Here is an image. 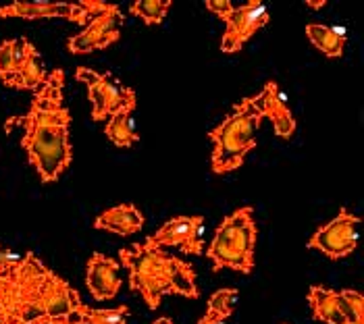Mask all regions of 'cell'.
I'll use <instances>...</instances> for the list:
<instances>
[{
	"instance_id": "cb8c5ba5",
	"label": "cell",
	"mask_w": 364,
	"mask_h": 324,
	"mask_svg": "<svg viewBox=\"0 0 364 324\" xmlns=\"http://www.w3.org/2000/svg\"><path fill=\"white\" fill-rule=\"evenodd\" d=\"M337 303L346 323H364V297L360 291L354 289L337 291Z\"/></svg>"
},
{
	"instance_id": "9a60e30c",
	"label": "cell",
	"mask_w": 364,
	"mask_h": 324,
	"mask_svg": "<svg viewBox=\"0 0 364 324\" xmlns=\"http://www.w3.org/2000/svg\"><path fill=\"white\" fill-rule=\"evenodd\" d=\"M141 227H144V215L134 204L112 206L109 210H105L102 215L96 216V220H94V229L109 231V233L121 235V237H129V235L140 233Z\"/></svg>"
},
{
	"instance_id": "5bb4252c",
	"label": "cell",
	"mask_w": 364,
	"mask_h": 324,
	"mask_svg": "<svg viewBox=\"0 0 364 324\" xmlns=\"http://www.w3.org/2000/svg\"><path fill=\"white\" fill-rule=\"evenodd\" d=\"M42 303H44L46 320H56V318H65L73 314L84 301L65 279H60L56 272L50 270L42 289Z\"/></svg>"
},
{
	"instance_id": "1f68e13d",
	"label": "cell",
	"mask_w": 364,
	"mask_h": 324,
	"mask_svg": "<svg viewBox=\"0 0 364 324\" xmlns=\"http://www.w3.org/2000/svg\"><path fill=\"white\" fill-rule=\"evenodd\" d=\"M343 324H364V323H343Z\"/></svg>"
},
{
	"instance_id": "8fae6325",
	"label": "cell",
	"mask_w": 364,
	"mask_h": 324,
	"mask_svg": "<svg viewBox=\"0 0 364 324\" xmlns=\"http://www.w3.org/2000/svg\"><path fill=\"white\" fill-rule=\"evenodd\" d=\"M69 19L77 26H87L90 17L80 2H50V0H15L0 6V19Z\"/></svg>"
},
{
	"instance_id": "ac0fdd59",
	"label": "cell",
	"mask_w": 364,
	"mask_h": 324,
	"mask_svg": "<svg viewBox=\"0 0 364 324\" xmlns=\"http://www.w3.org/2000/svg\"><path fill=\"white\" fill-rule=\"evenodd\" d=\"M309 303L314 320L325 324H343L346 318L339 312L337 291H331L323 285H312L309 289Z\"/></svg>"
},
{
	"instance_id": "f546056e",
	"label": "cell",
	"mask_w": 364,
	"mask_h": 324,
	"mask_svg": "<svg viewBox=\"0 0 364 324\" xmlns=\"http://www.w3.org/2000/svg\"><path fill=\"white\" fill-rule=\"evenodd\" d=\"M306 4H309L310 9H321V6H325L327 2H325V0H318V2H316V0H306Z\"/></svg>"
},
{
	"instance_id": "83f0119b",
	"label": "cell",
	"mask_w": 364,
	"mask_h": 324,
	"mask_svg": "<svg viewBox=\"0 0 364 324\" xmlns=\"http://www.w3.org/2000/svg\"><path fill=\"white\" fill-rule=\"evenodd\" d=\"M46 324H87L84 320V316H82V312H80V308L73 312V314H69V316H65V318H56V320H48Z\"/></svg>"
},
{
	"instance_id": "484cf974",
	"label": "cell",
	"mask_w": 364,
	"mask_h": 324,
	"mask_svg": "<svg viewBox=\"0 0 364 324\" xmlns=\"http://www.w3.org/2000/svg\"><path fill=\"white\" fill-rule=\"evenodd\" d=\"M19 260H21V254H15V252H11L9 247L0 245V274L9 272L13 266H17Z\"/></svg>"
},
{
	"instance_id": "ffe728a7",
	"label": "cell",
	"mask_w": 364,
	"mask_h": 324,
	"mask_svg": "<svg viewBox=\"0 0 364 324\" xmlns=\"http://www.w3.org/2000/svg\"><path fill=\"white\" fill-rule=\"evenodd\" d=\"M105 135L119 148H132L134 144L140 141V134L132 121V114H127V112H119V114L109 117Z\"/></svg>"
},
{
	"instance_id": "44dd1931",
	"label": "cell",
	"mask_w": 364,
	"mask_h": 324,
	"mask_svg": "<svg viewBox=\"0 0 364 324\" xmlns=\"http://www.w3.org/2000/svg\"><path fill=\"white\" fill-rule=\"evenodd\" d=\"M21 58H23V38L4 40L0 44V80L6 87H15V77Z\"/></svg>"
},
{
	"instance_id": "9c48e42d",
	"label": "cell",
	"mask_w": 364,
	"mask_h": 324,
	"mask_svg": "<svg viewBox=\"0 0 364 324\" xmlns=\"http://www.w3.org/2000/svg\"><path fill=\"white\" fill-rule=\"evenodd\" d=\"M121 26H123V13L117 4H111L109 11H105L98 17H92L80 33L69 38L67 48L71 54H90L94 50H105L114 42H119Z\"/></svg>"
},
{
	"instance_id": "52a82bcc",
	"label": "cell",
	"mask_w": 364,
	"mask_h": 324,
	"mask_svg": "<svg viewBox=\"0 0 364 324\" xmlns=\"http://www.w3.org/2000/svg\"><path fill=\"white\" fill-rule=\"evenodd\" d=\"M358 225L360 216L352 215L348 208H339L336 218L318 227L306 245L331 260H341L358 247Z\"/></svg>"
},
{
	"instance_id": "d6986e66",
	"label": "cell",
	"mask_w": 364,
	"mask_h": 324,
	"mask_svg": "<svg viewBox=\"0 0 364 324\" xmlns=\"http://www.w3.org/2000/svg\"><path fill=\"white\" fill-rule=\"evenodd\" d=\"M168 281H171V293L173 296L188 297V299H198V296H200L196 285V272L192 269V264L177 258V256H171Z\"/></svg>"
},
{
	"instance_id": "3957f363",
	"label": "cell",
	"mask_w": 364,
	"mask_h": 324,
	"mask_svg": "<svg viewBox=\"0 0 364 324\" xmlns=\"http://www.w3.org/2000/svg\"><path fill=\"white\" fill-rule=\"evenodd\" d=\"M260 123L262 117L254 107L252 98H244L208 134V139L213 141V173L227 175L244 164L246 156L256 148V131Z\"/></svg>"
},
{
	"instance_id": "277c9868",
	"label": "cell",
	"mask_w": 364,
	"mask_h": 324,
	"mask_svg": "<svg viewBox=\"0 0 364 324\" xmlns=\"http://www.w3.org/2000/svg\"><path fill=\"white\" fill-rule=\"evenodd\" d=\"M256 239L258 227L252 206L235 208L217 227L213 242L206 247V256L215 270H235L250 274L256 266Z\"/></svg>"
},
{
	"instance_id": "7c38bea8",
	"label": "cell",
	"mask_w": 364,
	"mask_h": 324,
	"mask_svg": "<svg viewBox=\"0 0 364 324\" xmlns=\"http://www.w3.org/2000/svg\"><path fill=\"white\" fill-rule=\"evenodd\" d=\"M252 102L254 107L258 108L260 117L271 119L273 129L279 137L289 139L291 135L296 134V117L291 114V110L287 107V98L281 92L277 81H267L262 92L258 96H254Z\"/></svg>"
},
{
	"instance_id": "f1b7e54d",
	"label": "cell",
	"mask_w": 364,
	"mask_h": 324,
	"mask_svg": "<svg viewBox=\"0 0 364 324\" xmlns=\"http://www.w3.org/2000/svg\"><path fill=\"white\" fill-rule=\"evenodd\" d=\"M198 324H227V320L221 318L219 314H215V312H208V310H206V314L198 320Z\"/></svg>"
},
{
	"instance_id": "4dcf8cb0",
	"label": "cell",
	"mask_w": 364,
	"mask_h": 324,
	"mask_svg": "<svg viewBox=\"0 0 364 324\" xmlns=\"http://www.w3.org/2000/svg\"><path fill=\"white\" fill-rule=\"evenodd\" d=\"M152 324H175V323H173L171 318H167V316H161V318H156Z\"/></svg>"
},
{
	"instance_id": "4316f807",
	"label": "cell",
	"mask_w": 364,
	"mask_h": 324,
	"mask_svg": "<svg viewBox=\"0 0 364 324\" xmlns=\"http://www.w3.org/2000/svg\"><path fill=\"white\" fill-rule=\"evenodd\" d=\"M204 4H206V9H208L210 13H215L219 19H223L225 15L235 6V4H233V2H229V0H206Z\"/></svg>"
},
{
	"instance_id": "d6a6232c",
	"label": "cell",
	"mask_w": 364,
	"mask_h": 324,
	"mask_svg": "<svg viewBox=\"0 0 364 324\" xmlns=\"http://www.w3.org/2000/svg\"><path fill=\"white\" fill-rule=\"evenodd\" d=\"M283 324H287V323H283Z\"/></svg>"
},
{
	"instance_id": "6da1fadb",
	"label": "cell",
	"mask_w": 364,
	"mask_h": 324,
	"mask_svg": "<svg viewBox=\"0 0 364 324\" xmlns=\"http://www.w3.org/2000/svg\"><path fill=\"white\" fill-rule=\"evenodd\" d=\"M65 71L55 69L33 92L29 110L11 117L6 129L19 125L23 129L21 148L42 183H55L73 162L71 112L63 100Z\"/></svg>"
},
{
	"instance_id": "603a6c76",
	"label": "cell",
	"mask_w": 364,
	"mask_h": 324,
	"mask_svg": "<svg viewBox=\"0 0 364 324\" xmlns=\"http://www.w3.org/2000/svg\"><path fill=\"white\" fill-rule=\"evenodd\" d=\"M80 312L87 324H127L129 308L127 306H117V308H90L82 303Z\"/></svg>"
},
{
	"instance_id": "5b68a950",
	"label": "cell",
	"mask_w": 364,
	"mask_h": 324,
	"mask_svg": "<svg viewBox=\"0 0 364 324\" xmlns=\"http://www.w3.org/2000/svg\"><path fill=\"white\" fill-rule=\"evenodd\" d=\"M121 266L129 270L132 291H138L150 310H159L163 297L171 296V256L148 242L134 243L119 252Z\"/></svg>"
},
{
	"instance_id": "8992f818",
	"label": "cell",
	"mask_w": 364,
	"mask_h": 324,
	"mask_svg": "<svg viewBox=\"0 0 364 324\" xmlns=\"http://www.w3.org/2000/svg\"><path fill=\"white\" fill-rule=\"evenodd\" d=\"M75 77L87 87L94 121H105L119 112L132 114L138 107L136 92L123 85L119 80H114L111 73H98L87 67H77Z\"/></svg>"
},
{
	"instance_id": "ba28073f",
	"label": "cell",
	"mask_w": 364,
	"mask_h": 324,
	"mask_svg": "<svg viewBox=\"0 0 364 324\" xmlns=\"http://www.w3.org/2000/svg\"><path fill=\"white\" fill-rule=\"evenodd\" d=\"M225 31L221 38V50L225 54H235L252 38L258 29L269 26L271 13L262 0H250L242 6H233L223 17Z\"/></svg>"
},
{
	"instance_id": "30bf717a",
	"label": "cell",
	"mask_w": 364,
	"mask_h": 324,
	"mask_svg": "<svg viewBox=\"0 0 364 324\" xmlns=\"http://www.w3.org/2000/svg\"><path fill=\"white\" fill-rule=\"evenodd\" d=\"M202 233H204V216H173L146 242L154 247H177L181 254H202Z\"/></svg>"
},
{
	"instance_id": "2e32d148",
	"label": "cell",
	"mask_w": 364,
	"mask_h": 324,
	"mask_svg": "<svg viewBox=\"0 0 364 324\" xmlns=\"http://www.w3.org/2000/svg\"><path fill=\"white\" fill-rule=\"evenodd\" d=\"M46 69L42 65L40 53L36 50V46L23 38V58L21 65L17 69V77H15V90H31L36 92L44 80H46Z\"/></svg>"
},
{
	"instance_id": "d4e9b609",
	"label": "cell",
	"mask_w": 364,
	"mask_h": 324,
	"mask_svg": "<svg viewBox=\"0 0 364 324\" xmlns=\"http://www.w3.org/2000/svg\"><path fill=\"white\" fill-rule=\"evenodd\" d=\"M237 297H240V291H237V289H219V291H215V293L210 296L206 310L219 314L221 318L227 320V318L233 314V310H235Z\"/></svg>"
},
{
	"instance_id": "4fadbf2b",
	"label": "cell",
	"mask_w": 364,
	"mask_h": 324,
	"mask_svg": "<svg viewBox=\"0 0 364 324\" xmlns=\"http://www.w3.org/2000/svg\"><path fill=\"white\" fill-rule=\"evenodd\" d=\"M85 287L98 301H109L121 291V276H119V262L94 252L85 264Z\"/></svg>"
},
{
	"instance_id": "7a4b0ae2",
	"label": "cell",
	"mask_w": 364,
	"mask_h": 324,
	"mask_svg": "<svg viewBox=\"0 0 364 324\" xmlns=\"http://www.w3.org/2000/svg\"><path fill=\"white\" fill-rule=\"evenodd\" d=\"M50 269L36 256L23 254L19 264L0 274V324H46L42 289Z\"/></svg>"
},
{
	"instance_id": "7402d4cb",
	"label": "cell",
	"mask_w": 364,
	"mask_h": 324,
	"mask_svg": "<svg viewBox=\"0 0 364 324\" xmlns=\"http://www.w3.org/2000/svg\"><path fill=\"white\" fill-rule=\"evenodd\" d=\"M171 0H136L129 4V13L140 17L146 26H161L171 9Z\"/></svg>"
},
{
	"instance_id": "e0dca14e",
	"label": "cell",
	"mask_w": 364,
	"mask_h": 324,
	"mask_svg": "<svg viewBox=\"0 0 364 324\" xmlns=\"http://www.w3.org/2000/svg\"><path fill=\"white\" fill-rule=\"evenodd\" d=\"M306 38L310 44L329 58H339L343 54V46L348 40V31L343 27H327L321 23L306 26Z\"/></svg>"
}]
</instances>
